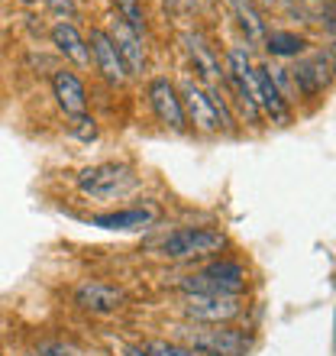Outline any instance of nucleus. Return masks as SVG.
Returning a JSON list of instances; mask_svg holds the SVG:
<instances>
[{"label":"nucleus","mask_w":336,"mask_h":356,"mask_svg":"<svg viewBox=\"0 0 336 356\" xmlns=\"http://www.w3.org/2000/svg\"><path fill=\"white\" fill-rule=\"evenodd\" d=\"M78 188L94 201H117L140 188V175L126 162H97L78 175Z\"/></svg>","instance_id":"f257e3e1"},{"label":"nucleus","mask_w":336,"mask_h":356,"mask_svg":"<svg viewBox=\"0 0 336 356\" xmlns=\"http://www.w3.org/2000/svg\"><path fill=\"white\" fill-rule=\"evenodd\" d=\"M178 289L185 291L187 298L191 295H243L246 269L233 259H220V263H210L194 275H185L178 282Z\"/></svg>","instance_id":"f03ea898"},{"label":"nucleus","mask_w":336,"mask_h":356,"mask_svg":"<svg viewBox=\"0 0 336 356\" xmlns=\"http://www.w3.org/2000/svg\"><path fill=\"white\" fill-rule=\"evenodd\" d=\"M226 246V236L210 227H178L171 234L162 236L159 253L168 259H201V256H214Z\"/></svg>","instance_id":"7ed1b4c3"},{"label":"nucleus","mask_w":336,"mask_h":356,"mask_svg":"<svg viewBox=\"0 0 336 356\" xmlns=\"http://www.w3.org/2000/svg\"><path fill=\"white\" fill-rule=\"evenodd\" d=\"M187 334V343L197 353H214V356H246L249 353V337L243 330L220 327V324H207V327H181Z\"/></svg>","instance_id":"20e7f679"},{"label":"nucleus","mask_w":336,"mask_h":356,"mask_svg":"<svg viewBox=\"0 0 336 356\" xmlns=\"http://www.w3.org/2000/svg\"><path fill=\"white\" fill-rule=\"evenodd\" d=\"M243 311V298L240 295H191L185 305V318L197 321V324H230L240 318Z\"/></svg>","instance_id":"39448f33"},{"label":"nucleus","mask_w":336,"mask_h":356,"mask_svg":"<svg viewBox=\"0 0 336 356\" xmlns=\"http://www.w3.org/2000/svg\"><path fill=\"white\" fill-rule=\"evenodd\" d=\"M291 72V85L298 88L304 97H317V94H324L330 88V81H333V62H330V56H324V52H314V56H304L294 68H288Z\"/></svg>","instance_id":"423d86ee"},{"label":"nucleus","mask_w":336,"mask_h":356,"mask_svg":"<svg viewBox=\"0 0 336 356\" xmlns=\"http://www.w3.org/2000/svg\"><path fill=\"white\" fill-rule=\"evenodd\" d=\"M123 301H126V291L101 279L81 282L75 289V305L81 311H91V314H113L123 308Z\"/></svg>","instance_id":"0eeeda50"},{"label":"nucleus","mask_w":336,"mask_h":356,"mask_svg":"<svg viewBox=\"0 0 336 356\" xmlns=\"http://www.w3.org/2000/svg\"><path fill=\"white\" fill-rule=\"evenodd\" d=\"M149 104L152 113L165 123L168 130L181 133L187 127L185 111H181V97H178V88L168 81V78H152L149 81Z\"/></svg>","instance_id":"6e6552de"},{"label":"nucleus","mask_w":336,"mask_h":356,"mask_svg":"<svg viewBox=\"0 0 336 356\" xmlns=\"http://www.w3.org/2000/svg\"><path fill=\"white\" fill-rule=\"evenodd\" d=\"M84 42H87V52H91L97 72H101L110 85H123V81L130 78L120 62V56H117V46H113V39L107 29H91V36L84 39Z\"/></svg>","instance_id":"1a4fd4ad"},{"label":"nucleus","mask_w":336,"mask_h":356,"mask_svg":"<svg viewBox=\"0 0 336 356\" xmlns=\"http://www.w3.org/2000/svg\"><path fill=\"white\" fill-rule=\"evenodd\" d=\"M178 97H181L185 120H191L201 133H217L220 130V120H217V113H214V104H210V97H207V91L201 85L185 81L181 91H178Z\"/></svg>","instance_id":"9d476101"},{"label":"nucleus","mask_w":336,"mask_h":356,"mask_svg":"<svg viewBox=\"0 0 336 356\" xmlns=\"http://www.w3.org/2000/svg\"><path fill=\"white\" fill-rule=\"evenodd\" d=\"M159 220V207L142 204V207H120V211H103L91 217V227L101 230H146Z\"/></svg>","instance_id":"9b49d317"},{"label":"nucleus","mask_w":336,"mask_h":356,"mask_svg":"<svg viewBox=\"0 0 336 356\" xmlns=\"http://www.w3.org/2000/svg\"><path fill=\"white\" fill-rule=\"evenodd\" d=\"M110 39H113V46H117V56H120L126 75H142V72H146V46H142L140 33L130 29L123 19H117Z\"/></svg>","instance_id":"f8f14e48"},{"label":"nucleus","mask_w":336,"mask_h":356,"mask_svg":"<svg viewBox=\"0 0 336 356\" xmlns=\"http://www.w3.org/2000/svg\"><path fill=\"white\" fill-rule=\"evenodd\" d=\"M52 94H56L58 107L68 113V117H78V113H87V91H84V81L68 72V68H58L52 75Z\"/></svg>","instance_id":"ddd939ff"},{"label":"nucleus","mask_w":336,"mask_h":356,"mask_svg":"<svg viewBox=\"0 0 336 356\" xmlns=\"http://www.w3.org/2000/svg\"><path fill=\"white\" fill-rule=\"evenodd\" d=\"M255 104H259V111H265L271 123H278V127H288L291 123V104L285 101L278 94V88L269 81L265 75V65L255 68Z\"/></svg>","instance_id":"4468645a"},{"label":"nucleus","mask_w":336,"mask_h":356,"mask_svg":"<svg viewBox=\"0 0 336 356\" xmlns=\"http://www.w3.org/2000/svg\"><path fill=\"white\" fill-rule=\"evenodd\" d=\"M52 46L65 58H72L75 65H91L87 42H84V36L78 33L75 23H56V26H52Z\"/></svg>","instance_id":"2eb2a0df"},{"label":"nucleus","mask_w":336,"mask_h":356,"mask_svg":"<svg viewBox=\"0 0 336 356\" xmlns=\"http://www.w3.org/2000/svg\"><path fill=\"white\" fill-rule=\"evenodd\" d=\"M233 13H236V19H240V26H243L246 39H249L252 46H262L269 26H265V19H262L255 0H233Z\"/></svg>","instance_id":"dca6fc26"},{"label":"nucleus","mask_w":336,"mask_h":356,"mask_svg":"<svg viewBox=\"0 0 336 356\" xmlns=\"http://www.w3.org/2000/svg\"><path fill=\"white\" fill-rule=\"evenodd\" d=\"M262 46L269 49L271 56L278 58H298L304 49H308V42H304V36H298V33H288V29H271V33H265V42Z\"/></svg>","instance_id":"f3484780"},{"label":"nucleus","mask_w":336,"mask_h":356,"mask_svg":"<svg viewBox=\"0 0 336 356\" xmlns=\"http://www.w3.org/2000/svg\"><path fill=\"white\" fill-rule=\"evenodd\" d=\"M113 7H117V19H123L130 29L136 33H146V13H142V3L140 0H113Z\"/></svg>","instance_id":"a211bd4d"},{"label":"nucleus","mask_w":336,"mask_h":356,"mask_svg":"<svg viewBox=\"0 0 336 356\" xmlns=\"http://www.w3.org/2000/svg\"><path fill=\"white\" fill-rule=\"evenodd\" d=\"M68 133L81 143H94L97 140V120H94L91 113H78V117H72V123H68Z\"/></svg>","instance_id":"6ab92c4d"},{"label":"nucleus","mask_w":336,"mask_h":356,"mask_svg":"<svg viewBox=\"0 0 336 356\" xmlns=\"http://www.w3.org/2000/svg\"><path fill=\"white\" fill-rule=\"evenodd\" d=\"M142 350L149 356H194L191 347H181V343H171V340H149V343H142Z\"/></svg>","instance_id":"aec40b11"},{"label":"nucleus","mask_w":336,"mask_h":356,"mask_svg":"<svg viewBox=\"0 0 336 356\" xmlns=\"http://www.w3.org/2000/svg\"><path fill=\"white\" fill-rule=\"evenodd\" d=\"M42 3H46L52 13H58V17H62V23L78 17V3H75V0H42Z\"/></svg>","instance_id":"412c9836"},{"label":"nucleus","mask_w":336,"mask_h":356,"mask_svg":"<svg viewBox=\"0 0 336 356\" xmlns=\"http://www.w3.org/2000/svg\"><path fill=\"white\" fill-rule=\"evenodd\" d=\"M194 356H214V353H197V350H194Z\"/></svg>","instance_id":"4be33fe9"},{"label":"nucleus","mask_w":336,"mask_h":356,"mask_svg":"<svg viewBox=\"0 0 336 356\" xmlns=\"http://www.w3.org/2000/svg\"><path fill=\"white\" fill-rule=\"evenodd\" d=\"M26 3H33V0H26Z\"/></svg>","instance_id":"5701e85b"}]
</instances>
